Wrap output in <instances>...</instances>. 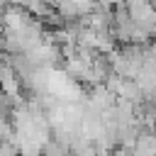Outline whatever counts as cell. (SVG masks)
<instances>
[{"label":"cell","mask_w":156,"mask_h":156,"mask_svg":"<svg viewBox=\"0 0 156 156\" xmlns=\"http://www.w3.org/2000/svg\"><path fill=\"white\" fill-rule=\"evenodd\" d=\"M124 7L136 27L156 37V5L151 0H124Z\"/></svg>","instance_id":"cell-1"},{"label":"cell","mask_w":156,"mask_h":156,"mask_svg":"<svg viewBox=\"0 0 156 156\" xmlns=\"http://www.w3.org/2000/svg\"><path fill=\"white\" fill-rule=\"evenodd\" d=\"M0 80H2V90H5V95H10L17 105H22V102H24V98H22V78H20V73H17L7 61H2Z\"/></svg>","instance_id":"cell-2"},{"label":"cell","mask_w":156,"mask_h":156,"mask_svg":"<svg viewBox=\"0 0 156 156\" xmlns=\"http://www.w3.org/2000/svg\"><path fill=\"white\" fill-rule=\"evenodd\" d=\"M134 80L139 83V88H141V93H144V100L156 102V68H154V66H144Z\"/></svg>","instance_id":"cell-3"},{"label":"cell","mask_w":156,"mask_h":156,"mask_svg":"<svg viewBox=\"0 0 156 156\" xmlns=\"http://www.w3.org/2000/svg\"><path fill=\"white\" fill-rule=\"evenodd\" d=\"M117 98H122V100H127V102H132L136 107L144 102V93H141V88H139V83L134 78H122V83L117 88Z\"/></svg>","instance_id":"cell-4"},{"label":"cell","mask_w":156,"mask_h":156,"mask_svg":"<svg viewBox=\"0 0 156 156\" xmlns=\"http://www.w3.org/2000/svg\"><path fill=\"white\" fill-rule=\"evenodd\" d=\"M44 156H71V146H66L63 141H58L54 136L44 144Z\"/></svg>","instance_id":"cell-5"},{"label":"cell","mask_w":156,"mask_h":156,"mask_svg":"<svg viewBox=\"0 0 156 156\" xmlns=\"http://www.w3.org/2000/svg\"><path fill=\"white\" fill-rule=\"evenodd\" d=\"M144 66H154L156 68V41H149L144 46Z\"/></svg>","instance_id":"cell-6"},{"label":"cell","mask_w":156,"mask_h":156,"mask_svg":"<svg viewBox=\"0 0 156 156\" xmlns=\"http://www.w3.org/2000/svg\"><path fill=\"white\" fill-rule=\"evenodd\" d=\"M102 7H119V5H124V0H98Z\"/></svg>","instance_id":"cell-7"},{"label":"cell","mask_w":156,"mask_h":156,"mask_svg":"<svg viewBox=\"0 0 156 156\" xmlns=\"http://www.w3.org/2000/svg\"><path fill=\"white\" fill-rule=\"evenodd\" d=\"M154 110H156V102H154Z\"/></svg>","instance_id":"cell-8"}]
</instances>
